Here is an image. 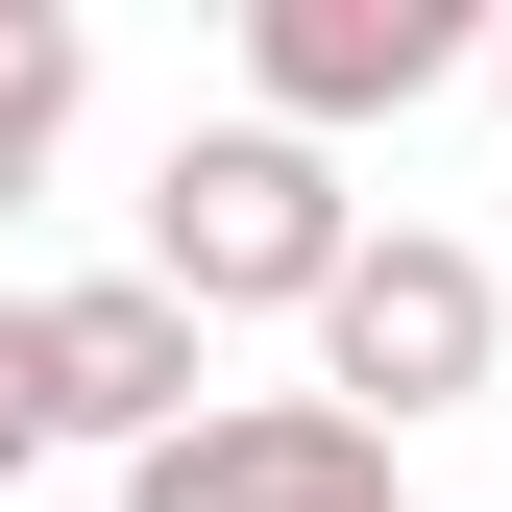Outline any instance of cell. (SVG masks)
Listing matches in <instances>:
<instances>
[{"instance_id":"obj_1","label":"cell","mask_w":512,"mask_h":512,"mask_svg":"<svg viewBox=\"0 0 512 512\" xmlns=\"http://www.w3.org/2000/svg\"><path fill=\"white\" fill-rule=\"evenodd\" d=\"M342 244H366L342 220V147H293V122H196V147L147 171V293L196 317V342L220 317H317Z\"/></svg>"},{"instance_id":"obj_2","label":"cell","mask_w":512,"mask_h":512,"mask_svg":"<svg viewBox=\"0 0 512 512\" xmlns=\"http://www.w3.org/2000/svg\"><path fill=\"white\" fill-rule=\"evenodd\" d=\"M512 366V293H488V244H439V220H391V244H342V293H317V415H464Z\"/></svg>"},{"instance_id":"obj_3","label":"cell","mask_w":512,"mask_h":512,"mask_svg":"<svg viewBox=\"0 0 512 512\" xmlns=\"http://www.w3.org/2000/svg\"><path fill=\"white\" fill-rule=\"evenodd\" d=\"M122 512H415V488H391V439L317 415V391H196L122 464Z\"/></svg>"},{"instance_id":"obj_4","label":"cell","mask_w":512,"mask_h":512,"mask_svg":"<svg viewBox=\"0 0 512 512\" xmlns=\"http://www.w3.org/2000/svg\"><path fill=\"white\" fill-rule=\"evenodd\" d=\"M244 74L293 147H342V122H415L464 74V0H244Z\"/></svg>"},{"instance_id":"obj_5","label":"cell","mask_w":512,"mask_h":512,"mask_svg":"<svg viewBox=\"0 0 512 512\" xmlns=\"http://www.w3.org/2000/svg\"><path fill=\"white\" fill-rule=\"evenodd\" d=\"M25 342H49V439H122V464H147V439L196 415V317H171L147 269H98V293H25Z\"/></svg>"},{"instance_id":"obj_6","label":"cell","mask_w":512,"mask_h":512,"mask_svg":"<svg viewBox=\"0 0 512 512\" xmlns=\"http://www.w3.org/2000/svg\"><path fill=\"white\" fill-rule=\"evenodd\" d=\"M74 98H98V49H74V0H0V196H25L49 147H74Z\"/></svg>"},{"instance_id":"obj_7","label":"cell","mask_w":512,"mask_h":512,"mask_svg":"<svg viewBox=\"0 0 512 512\" xmlns=\"http://www.w3.org/2000/svg\"><path fill=\"white\" fill-rule=\"evenodd\" d=\"M49 464V342H25V293H0V488Z\"/></svg>"},{"instance_id":"obj_8","label":"cell","mask_w":512,"mask_h":512,"mask_svg":"<svg viewBox=\"0 0 512 512\" xmlns=\"http://www.w3.org/2000/svg\"><path fill=\"white\" fill-rule=\"evenodd\" d=\"M488 74H512V49H488Z\"/></svg>"}]
</instances>
